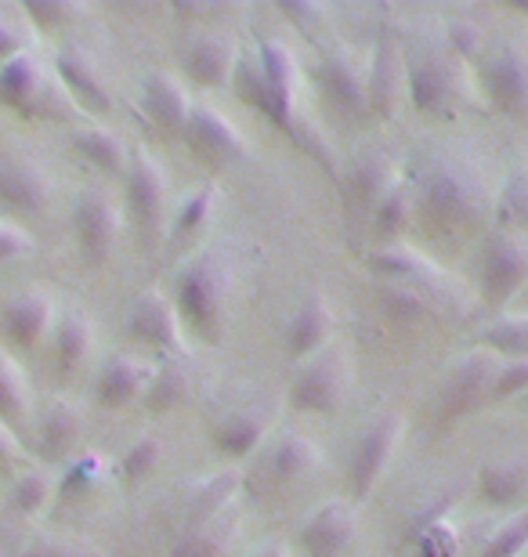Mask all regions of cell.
I'll list each match as a JSON object with an SVG mask.
<instances>
[{"label":"cell","instance_id":"obj_1","mask_svg":"<svg viewBox=\"0 0 528 557\" xmlns=\"http://www.w3.org/2000/svg\"><path fill=\"white\" fill-rule=\"evenodd\" d=\"M413 214L427 232L464 236L489 210V185L475 163L459 156H427L413 177Z\"/></svg>","mask_w":528,"mask_h":557},{"label":"cell","instance_id":"obj_2","mask_svg":"<svg viewBox=\"0 0 528 557\" xmlns=\"http://www.w3.org/2000/svg\"><path fill=\"white\" fill-rule=\"evenodd\" d=\"M174 308L188 330L199 341L221 344L224 337V315H229V264H224L213 250L188 258L182 269L174 272Z\"/></svg>","mask_w":528,"mask_h":557},{"label":"cell","instance_id":"obj_3","mask_svg":"<svg viewBox=\"0 0 528 557\" xmlns=\"http://www.w3.org/2000/svg\"><path fill=\"white\" fill-rule=\"evenodd\" d=\"M406 51V98L423 116H445L459 95L456 54L449 44L438 48L434 40L402 44Z\"/></svg>","mask_w":528,"mask_h":557},{"label":"cell","instance_id":"obj_4","mask_svg":"<svg viewBox=\"0 0 528 557\" xmlns=\"http://www.w3.org/2000/svg\"><path fill=\"white\" fill-rule=\"evenodd\" d=\"M352 355L344 348H322L297 373L294 387H290V406L300 409V413H336L344 406V398L352 395Z\"/></svg>","mask_w":528,"mask_h":557},{"label":"cell","instance_id":"obj_5","mask_svg":"<svg viewBox=\"0 0 528 557\" xmlns=\"http://www.w3.org/2000/svg\"><path fill=\"white\" fill-rule=\"evenodd\" d=\"M123 228V214H120V199L102 193V188H87V193L76 196L73 203V236H76V250L87 269H102L116 250Z\"/></svg>","mask_w":528,"mask_h":557},{"label":"cell","instance_id":"obj_6","mask_svg":"<svg viewBox=\"0 0 528 557\" xmlns=\"http://www.w3.org/2000/svg\"><path fill=\"white\" fill-rule=\"evenodd\" d=\"M402 434H406V420L398 413H388L369 423L366 434L358 438L352 463H347V488H352V496L358 504L373 496V488L384 482L388 467L402 445Z\"/></svg>","mask_w":528,"mask_h":557},{"label":"cell","instance_id":"obj_7","mask_svg":"<svg viewBox=\"0 0 528 557\" xmlns=\"http://www.w3.org/2000/svg\"><path fill=\"white\" fill-rule=\"evenodd\" d=\"M496 373H500V359L489 348L464 355L449 370L442 392H438V423H456L459 417L475 413L489 398L492 384H496Z\"/></svg>","mask_w":528,"mask_h":557},{"label":"cell","instance_id":"obj_8","mask_svg":"<svg viewBox=\"0 0 528 557\" xmlns=\"http://www.w3.org/2000/svg\"><path fill=\"white\" fill-rule=\"evenodd\" d=\"M316 81L322 98L341 116H363L369 109V59H363V54L330 48L319 59Z\"/></svg>","mask_w":528,"mask_h":557},{"label":"cell","instance_id":"obj_9","mask_svg":"<svg viewBox=\"0 0 528 557\" xmlns=\"http://www.w3.org/2000/svg\"><path fill=\"white\" fill-rule=\"evenodd\" d=\"M123 188H127V210H131L138 232L145 239H160L167 228V174H163V166L145 149H134L127 177H123Z\"/></svg>","mask_w":528,"mask_h":557},{"label":"cell","instance_id":"obj_10","mask_svg":"<svg viewBox=\"0 0 528 557\" xmlns=\"http://www.w3.org/2000/svg\"><path fill=\"white\" fill-rule=\"evenodd\" d=\"M481 91L503 116L528 113V51L518 44H500L481 59Z\"/></svg>","mask_w":528,"mask_h":557},{"label":"cell","instance_id":"obj_11","mask_svg":"<svg viewBox=\"0 0 528 557\" xmlns=\"http://www.w3.org/2000/svg\"><path fill=\"white\" fill-rule=\"evenodd\" d=\"M127 337L142 348L163 351L167 359H185V333H182V315H177L174 300L163 297L160 289H145V294L131 305L127 315Z\"/></svg>","mask_w":528,"mask_h":557},{"label":"cell","instance_id":"obj_12","mask_svg":"<svg viewBox=\"0 0 528 557\" xmlns=\"http://www.w3.org/2000/svg\"><path fill=\"white\" fill-rule=\"evenodd\" d=\"M528 278V243L514 232H492L481 253V297L489 308H503Z\"/></svg>","mask_w":528,"mask_h":557},{"label":"cell","instance_id":"obj_13","mask_svg":"<svg viewBox=\"0 0 528 557\" xmlns=\"http://www.w3.org/2000/svg\"><path fill=\"white\" fill-rule=\"evenodd\" d=\"M182 138L188 149L210 166H229V163H240L250 156V141H246V135L213 106H193V116H188Z\"/></svg>","mask_w":528,"mask_h":557},{"label":"cell","instance_id":"obj_14","mask_svg":"<svg viewBox=\"0 0 528 557\" xmlns=\"http://www.w3.org/2000/svg\"><path fill=\"white\" fill-rule=\"evenodd\" d=\"M358 543V510L347 499H330L300 521L297 547L308 557H347Z\"/></svg>","mask_w":528,"mask_h":557},{"label":"cell","instance_id":"obj_15","mask_svg":"<svg viewBox=\"0 0 528 557\" xmlns=\"http://www.w3.org/2000/svg\"><path fill=\"white\" fill-rule=\"evenodd\" d=\"M402 95H406V51L391 26H384L369 51V113L391 120Z\"/></svg>","mask_w":528,"mask_h":557},{"label":"cell","instance_id":"obj_16","mask_svg":"<svg viewBox=\"0 0 528 557\" xmlns=\"http://www.w3.org/2000/svg\"><path fill=\"white\" fill-rule=\"evenodd\" d=\"M51 203V177L40 163L0 156V207L11 214H44Z\"/></svg>","mask_w":528,"mask_h":557},{"label":"cell","instance_id":"obj_17","mask_svg":"<svg viewBox=\"0 0 528 557\" xmlns=\"http://www.w3.org/2000/svg\"><path fill=\"white\" fill-rule=\"evenodd\" d=\"M51 322H54V300L48 289H40V286L22 289V294H15L0 308V330H4V337L22 351L37 348V344L48 337Z\"/></svg>","mask_w":528,"mask_h":557},{"label":"cell","instance_id":"obj_18","mask_svg":"<svg viewBox=\"0 0 528 557\" xmlns=\"http://www.w3.org/2000/svg\"><path fill=\"white\" fill-rule=\"evenodd\" d=\"M333 337V305L322 289H308V297L300 300L294 319L286 322V355L290 359H311L319 355Z\"/></svg>","mask_w":528,"mask_h":557},{"label":"cell","instance_id":"obj_19","mask_svg":"<svg viewBox=\"0 0 528 557\" xmlns=\"http://www.w3.org/2000/svg\"><path fill=\"white\" fill-rule=\"evenodd\" d=\"M142 102H145V113H149V120L163 135H182L188 116H193V98H188L182 76L171 70H156L145 76Z\"/></svg>","mask_w":528,"mask_h":557},{"label":"cell","instance_id":"obj_20","mask_svg":"<svg viewBox=\"0 0 528 557\" xmlns=\"http://www.w3.org/2000/svg\"><path fill=\"white\" fill-rule=\"evenodd\" d=\"M275 409L265 403H250L235 413L224 417L218 428H213V449H218L224 460H246L257 445L265 442V434L272 431Z\"/></svg>","mask_w":528,"mask_h":557},{"label":"cell","instance_id":"obj_21","mask_svg":"<svg viewBox=\"0 0 528 557\" xmlns=\"http://www.w3.org/2000/svg\"><path fill=\"white\" fill-rule=\"evenodd\" d=\"M235 62H240V48L229 33H199L185 48V73L199 87H229Z\"/></svg>","mask_w":528,"mask_h":557},{"label":"cell","instance_id":"obj_22","mask_svg":"<svg viewBox=\"0 0 528 557\" xmlns=\"http://www.w3.org/2000/svg\"><path fill=\"white\" fill-rule=\"evenodd\" d=\"M54 70H59L62 84L70 87V95L81 106L91 109V113H109L112 109V95L102 81V73H98L91 51L76 48V44H65V48H59V54H54Z\"/></svg>","mask_w":528,"mask_h":557},{"label":"cell","instance_id":"obj_23","mask_svg":"<svg viewBox=\"0 0 528 557\" xmlns=\"http://www.w3.org/2000/svg\"><path fill=\"white\" fill-rule=\"evenodd\" d=\"M398 185V166L380 152H369L363 156L352 174H347V185H344V199H347V210L355 203V214L358 218H373V210L380 207L391 188Z\"/></svg>","mask_w":528,"mask_h":557},{"label":"cell","instance_id":"obj_24","mask_svg":"<svg viewBox=\"0 0 528 557\" xmlns=\"http://www.w3.org/2000/svg\"><path fill=\"white\" fill-rule=\"evenodd\" d=\"M152 381V366L134 359V355H112L102 366L95 384V398L102 409H123L131 403H138L145 395V387Z\"/></svg>","mask_w":528,"mask_h":557},{"label":"cell","instance_id":"obj_25","mask_svg":"<svg viewBox=\"0 0 528 557\" xmlns=\"http://www.w3.org/2000/svg\"><path fill=\"white\" fill-rule=\"evenodd\" d=\"M84 434V413L65 398H54V403L44 406V413L37 417V438H40V453L48 460L70 463V456L76 453Z\"/></svg>","mask_w":528,"mask_h":557},{"label":"cell","instance_id":"obj_26","mask_svg":"<svg viewBox=\"0 0 528 557\" xmlns=\"http://www.w3.org/2000/svg\"><path fill=\"white\" fill-rule=\"evenodd\" d=\"M478 496L492 507H518L528 496L525 456H492L478 471Z\"/></svg>","mask_w":528,"mask_h":557},{"label":"cell","instance_id":"obj_27","mask_svg":"<svg viewBox=\"0 0 528 557\" xmlns=\"http://www.w3.org/2000/svg\"><path fill=\"white\" fill-rule=\"evenodd\" d=\"M95 351V322L84 311H65L54 326V370L59 376L81 373Z\"/></svg>","mask_w":528,"mask_h":557},{"label":"cell","instance_id":"obj_28","mask_svg":"<svg viewBox=\"0 0 528 557\" xmlns=\"http://www.w3.org/2000/svg\"><path fill=\"white\" fill-rule=\"evenodd\" d=\"M40 91H44V73H40L37 54L22 51V54H15V59H8L4 65H0V106L29 116Z\"/></svg>","mask_w":528,"mask_h":557},{"label":"cell","instance_id":"obj_29","mask_svg":"<svg viewBox=\"0 0 528 557\" xmlns=\"http://www.w3.org/2000/svg\"><path fill=\"white\" fill-rule=\"evenodd\" d=\"M235 532H240V515L235 510H224L221 518L207 521V525H182V536H177L167 557H224Z\"/></svg>","mask_w":528,"mask_h":557},{"label":"cell","instance_id":"obj_30","mask_svg":"<svg viewBox=\"0 0 528 557\" xmlns=\"http://www.w3.org/2000/svg\"><path fill=\"white\" fill-rule=\"evenodd\" d=\"M73 149L81 152L91 166H98V171L127 177L131 152H127V145H123V138L116 135V131H109V127H81L73 135Z\"/></svg>","mask_w":528,"mask_h":557},{"label":"cell","instance_id":"obj_31","mask_svg":"<svg viewBox=\"0 0 528 557\" xmlns=\"http://www.w3.org/2000/svg\"><path fill=\"white\" fill-rule=\"evenodd\" d=\"M33 413V387L26 381V370L0 348V423L11 431L26 428Z\"/></svg>","mask_w":528,"mask_h":557},{"label":"cell","instance_id":"obj_32","mask_svg":"<svg viewBox=\"0 0 528 557\" xmlns=\"http://www.w3.org/2000/svg\"><path fill=\"white\" fill-rule=\"evenodd\" d=\"M319 460H322V453L316 442L305 438V434H286V438L275 442L272 456H268V471H272L275 482L290 485V482L308 478L319 467Z\"/></svg>","mask_w":528,"mask_h":557},{"label":"cell","instance_id":"obj_33","mask_svg":"<svg viewBox=\"0 0 528 557\" xmlns=\"http://www.w3.org/2000/svg\"><path fill=\"white\" fill-rule=\"evenodd\" d=\"M188 384H193V376H188L185 362L163 359L160 366H152V381L145 387L142 403L152 413H171V409H177L188 398Z\"/></svg>","mask_w":528,"mask_h":557},{"label":"cell","instance_id":"obj_34","mask_svg":"<svg viewBox=\"0 0 528 557\" xmlns=\"http://www.w3.org/2000/svg\"><path fill=\"white\" fill-rule=\"evenodd\" d=\"M218 185H204V188H196L193 196H185L182 199V207H177V214L171 218V232H167V239H171V247L174 243H188V239H196L199 232L207 228V221L213 218V210H218Z\"/></svg>","mask_w":528,"mask_h":557},{"label":"cell","instance_id":"obj_35","mask_svg":"<svg viewBox=\"0 0 528 557\" xmlns=\"http://www.w3.org/2000/svg\"><path fill=\"white\" fill-rule=\"evenodd\" d=\"M409 218H413V185L406 177H398V185L380 199V207L373 210L369 221H373L377 239H384V247H395V239L409 228Z\"/></svg>","mask_w":528,"mask_h":557},{"label":"cell","instance_id":"obj_36","mask_svg":"<svg viewBox=\"0 0 528 557\" xmlns=\"http://www.w3.org/2000/svg\"><path fill=\"white\" fill-rule=\"evenodd\" d=\"M369 272L377 275V283H417L420 275H427V261L417 250L409 247H380L366 258Z\"/></svg>","mask_w":528,"mask_h":557},{"label":"cell","instance_id":"obj_37","mask_svg":"<svg viewBox=\"0 0 528 557\" xmlns=\"http://www.w3.org/2000/svg\"><path fill=\"white\" fill-rule=\"evenodd\" d=\"M377 305L391 322H420L431 315V300L420 283H377Z\"/></svg>","mask_w":528,"mask_h":557},{"label":"cell","instance_id":"obj_38","mask_svg":"<svg viewBox=\"0 0 528 557\" xmlns=\"http://www.w3.org/2000/svg\"><path fill=\"white\" fill-rule=\"evenodd\" d=\"M257 65H261L265 81L275 87V91H283L290 98H297V84H300V70H297V59L294 51L286 48L283 40H261L257 44Z\"/></svg>","mask_w":528,"mask_h":557},{"label":"cell","instance_id":"obj_39","mask_svg":"<svg viewBox=\"0 0 528 557\" xmlns=\"http://www.w3.org/2000/svg\"><path fill=\"white\" fill-rule=\"evenodd\" d=\"M481 348H489L492 355H503L511 362L528 359V315H503L492 326L481 330Z\"/></svg>","mask_w":528,"mask_h":557},{"label":"cell","instance_id":"obj_40","mask_svg":"<svg viewBox=\"0 0 528 557\" xmlns=\"http://www.w3.org/2000/svg\"><path fill=\"white\" fill-rule=\"evenodd\" d=\"M496 218L503 232H528V163H518L507 174L496 199Z\"/></svg>","mask_w":528,"mask_h":557},{"label":"cell","instance_id":"obj_41","mask_svg":"<svg viewBox=\"0 0 528 557\" xmlns=\"http://www.w3.org/2000/svg\"><path fill=\"white\" fill-rule=\"evenodd\" d=\"M54 493V485H51V474L44 471V467H29V471H22L19 474V482L11 485V496H8V504L15 515L22 518H37L44 507H48V499Z\"/></svg>","mask_w":528,"mask_h":557},{"label":"cell","instance_id":"obj_42","mask_svg":"<svg viewBox=\"0 0 528 557\" xmlns=\"http://www.w3.org/2000/svg\"><path fill=\"white\" fill-rule=\"evenodd\" d=\"M275 11L286 22H294L300 29V37H308L311 44H322V37L330 33V8L311 4V0H279Z\"/></svg>","mask_w":528,"mask_h":557},{"label":"cell","instance_id":"obj_43","mask_svg":"<svg viewBox=\"0 0 528 557\" xmlns=\"http://www.w3.org/2000/svg\"><path fill=\"white\" fill-rule=\"evenodd\" d=\"M160 456H163V445L156 434H142L138 442H131L127 445V453L120 456V478L127 485H138L145 482L152 471H156V463H160Z\"/></svg>","mask_w":528,"mask_h":557},{"label":"cell","instance_id":"obj_44","mask_svg":"<svg viewBox=\"0 0 528 557\" xmlns=\"http://www.w3.org/2000/svg\"><path fill=\"white\" fill-rule=\"evenodd\" d=\"M29 22H37L44 33H54V29H70L76 18L87 15L84 4H76V0H29V4H22Z\"/></svg>","mask_w":528,"mask_h":557},{"label":"cell","instance_id":"obj_45","mask_svg":"<svg viewBox=\"0 0 528 557\" xmlns=\"http://www.w3.org/2000/svg\"><path fill=\"white\" fill-rule=\"evenodd\" d=\"M445 44L456 59H470V62H481L486 59V29L478 26L475 18H449L445 26Z\"/></svg>","mask_w":528,"mask_h":557},{"label":"cell","instance_id":"obj_46","mask_svg":"<svg viewBox=\"0 0 528 557\" xmlns=\"http://www.w3.org/2000/svg\"><path fill=\"white\" fill-rule=\"evenodd\" d=\"M525 547H528V507L518 510V515L478 550V557H518Z\"/></svg>","mask_w":528,"mask_h":557},{"label":"cell","instance_id":"obj_47","mask_svg":"<svg viewBox=\"0 0 528 557\" xmlns=\"http://www.w3.org/2000/svg\"><path fill=\"white\" fill-rule=\"evenodd\" d=\"M514 395H528V359L500 366L496 384H492V392H489L492 403H507Z\"/></svg>","mask_w":528,"mask_h":557},{"label":"cell","instance_id":"obj_48","mask_svg":"<svg viewBox=\"0 0 528 557\" xmlns=\"http://www.w3.org/2000/svg\"><path fill=\"white\" fill-rule=\"evenodd\" d=\"M102 467H106V460L98 453H81L76 460L65 463L62 488H87L98 474H102Z\"/></svg>","mask_w":528,"mask_h":557},{"label":"cell","instance_id":"obj_49","mask_svg":"<svg viewBox=\"0 0 528 557\" xmlns=\"http://www.w3.org/2000/svg\"><path fill=\"white\" fill-rule=\"evenodd\" d=\"M15 557H102V554L76 547V543H65V540H37V543H29V547H22Z\"/></svg>","mask_w":528,"mask_h":557},{"label":"cell","instance_id":"obj_50","mask_svg":"<svg viewBox=\"0 0 528 557\" xmlns=\"http://www.w3.org/2000/svg\"><path fill=\"white\" fill-rule=\"evenodd\" d=\"M22 51H26V29L0 11V65H4L8 59H15V54H22Z\"/></svg>","mask_w":528,"mask_h":557},{"label":"cell","instance_id":"obj_51","mask_svg":"<svg viewBox=\"0 0 528 557\" xmlns=\"http://www.w3.org/2000/svg\"><path fill=\"white\" fill-rule=\"evenodd\" d=\"M33 247L29 236L15 225H0V261H11L19 258V253H26Z\"/></svg>","mask_w":528,"mask_h":557},{"label":"cell","instance_id":"obj_52","mask_svg":"<svg viewBox=\"0 0 528 557\" xmlns=\"http://www.w3.org/2000/svg\"><path fill=\"white\" fill-rule=\"evenodd\" d=\"M22 442H19V434L8 428V423H0V467H15L22 460Z\"/></svg>","mask_w":528,"mask_h":557},{"label":"cell","instance_id":"obj_53","mask_svg":"<svg viewBox=\"0 0 528 557\" xmlns=\"http://www.w3.org/2000/svg\"><path fill=\"white\" fill-rule=\"evenodd\" d=\"M254 557H294V550H290V543L272 540V543H265V547H257Z\"/></svg>","mask_w":528,"mask_h":557},{"label":"cell","instance_id":"obj_54","mask_svg":"<svg viewBox=\"0 0 528 557\" xmlns=\"http://www.w3.org/2000/svg\"><path fill=\"white\" fill-rule=\"evenodd\" d=\"M511 8L518 11V15H528V0H511Z\"/></svg>","mask_w":528,"mask_h":557},{"label":"cell","instance_id":"obj_55","mask_svg":"<svg viewBox=\"0 0 528 557\" xmlns=\"http://www.w3.org/2000/svg\"><path fill=\"white\" fill-rule=\"evenodd\" d=\"M525 403H528V395H525Z\"/></svg>","mask_w":528,"mask_h":557}]
</instances>
